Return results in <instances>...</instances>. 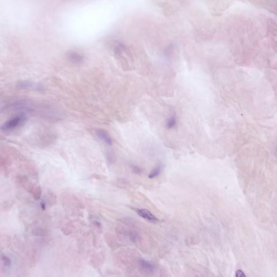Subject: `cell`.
<instances>
[{
    "instance_id": "obj_15",
    "label": "cell",
    "mask_w": 277,
    "mask_h": 277,
    "mask_svg": "<svg viewBox=\"0 0 277 277\" xmlns=\"http://www.w3.org/2000/svg\"><path fill=\"white\" fill-rule=\"evenodd\" d=\"M235 277H246V275L244 274L243 271H242L240 270H237V271H236V272H235Z\"/></svg>"
},
{
    "instance_id": "obj_9",
    "label": "cell",
    "mask_w": 277,
    "mask_h": 277,
    "mask_svg": "<svg viewBox=\"0 0 277 277\" xmlns=\"http://www.w3.org/2000/svg\"><path fill=\"white\" fill-rule=\"evenodd\" d=\"M1 260H2V262L3 266H5V267L9 268V267L11 266V260L9 258V257H7V255H2L1 256Z\"/></svg>"
},
{
    "instance_id": "obj_8",
    "label": "cell",
    "mask_w": 277,
    "mask_h": 277,
    "mask_svg": "<svg viewBox=\"0 0 277 277\" xmlns=\"http://www.w3.org/2000/svg\"><path fill=\"white\" fill-rule=\"evenodd\" d=\"M161 166H157V167L154 168L153 170H152L151 172L149 175H148V178L149 179H153L156 177H158L161 173Z\"/></svg>"
},
{
    "instance_id": "obj_6",
    "label": "cell",
    "mask_w": 277,
    "mask_h": 277,
    "mask_svg": "<svg viewBox=\"0 0 277 277\" xmlns=\"http://www.w3.org/2000/svg\"><path fill=\"white\" fill-rule=\"evenodd\" d=\"M18 181L23 186V187H25L26 190H27V191H28L31 193H33L35 187L34 186L33 184L29 181V180L28 179L27 177L20 176L18 178Z\"/></svg>"
},
{
    "instance_id": "obj_1",
    "label": "cell",
    "mask_w": 277,
    "mask_h": 277,
    "mask_svg": "<svg viewBox=\"0 0 277 277\" xmlns=\"http://www.w3.org/2000/svg\"><path fill=\"white\" fill-rule=\"evenodd\" d=\"M26 120L27 117L25 114H17L3 123L1 126V130L3 131H10L15 130L25 124Z\"/></svg>"
},
{
    "instance_id": "obj_11",
    "label": "cell",
    "mask_w": 277,
    "mask_h": 277,
    "mask_svg": "<svg viewBox=\"0 0 277 277\" xmlns=\"http://www.w3.org/2000/svg\"><path fill=\"white\" fill-rule=\"evenodd\" d=\"M32 193L34 195V199H36V200H38V199H40L41 193H42L41 188L40 187L38 186V187L35 188Z\"/></svg>"
},
{
    "instance_id": "obj_7",
    "label": "cell",
    "mask_w": 277,
    "mask_h": 277,
    "mask_svg": "<svg viewBox=\"0 0 277 277\" xmlns=\"http://www.w3.org/2000/svg\"><path fill=\"white\" fill-rule=\"evenodd\" d=\"M19 87L25 89H35V90H41L42 88L40 85H35V83L28 82V81H23L21 82L18 84Z\"/></svg>"
},
{
    "instance_id": "obj_14",
    "label": "cell",
    "mask_w": 277,
    "mask_h": 277,
    "mask_svg": "<svg viewBox=\"0 0 277 277\" xmlns=\"http://www.w3.org/2000/svg\"><path fill=\"white\" fill-rule=\"evenodd\" d=\"M106 158H107L108 162L110 164L114 163L115 158H114V155L113 153H110V152H108L107 153V155H106Z\"/></svg>"
},
{
    "instance_id": "obj_10",
    "label": "cell",
    "mask_w": 277,
    "mask_h": 277,
    "mask_svg": "<svg viewBox=\"0 0 277 277\" xmlns=\"http://www.w3.org/2000/svg\"><path fill=\"white\" fill-rule=\"evenodd\" d=\"M33 233L35 235L39 237H45L47 235V232L41 228H35L33 231Z\"/></svg>"
},
{
    "instance_id": "obj_2",
    "label": "cell",
    "mask_w": 277,
    "mask_h": 277,
    "mask_svg": "<svg viewBox=\"0 0 277 277\" xmlns=\"http://www.w3.org/2000/svg\"><path fill=\"white\" fill-rule=\"evenodd\" d=\"M138 266L140 271L146 275H151L154 272V265L145 259L138 260Z\"/></svg>"
},
{
    "instance_id": "obj_4",
    "label": "cell",
    "mask_w": 277,
    "mask_h": 277,
    "mask_svg": "<svg viewBox=\"0 0 277 277\" xmlns=\"http://www.w3.org/2000/svg\"><path fill=\"white\" fill-rule=\"evenodd\" d=\"M95 134L98 138L108 146H111L113 143L112 138L106 130L101 129H98L95 130Z\"/></svg>"
},
{
    "instance_id": "obj_13",
    "label": "cell",
    "mask_w": 277,
    "mask_h": 277,
    "mask_svg": "<svg viewBox=\"0 0 277 277\" xmlns=\"http://www.w3.org/2000/svg\"><path fill=\"white\" fill-rule=\"evenodd\" d=\"M131 169H132V172H133L135 175H141L143 172V169L139 167L138 166H131Z\"/></svg>"
},
{
    "instance_id": "obj_5",
    "label": "cell",
    "mask_w": 277,
    "mask_h": 277,
    "mask_svg": "<svg viewBox=\"0 0 277 277\" xmlns=\"http://www.w3.org/2000/svg\"><path fill=\"white\" fill-rule=\"evenodd\" d=\"M67 58L70 62L74 64H80L82 62L84 57L82 54L76 51H70L67 54Z\"/></svg>"
},
{
    "instance_id": "obj_17",
    "label": "cell",
    "mask_w": 277,
    "mask_h": 277,
    "mask_svg": "<svg viewBox=\"0 0 277 277\" xmlns=\"http://www.w3.org/2000/svg\"><path fill=\"white\" fill-rule=\"evenodd\" d=\"M41 207L42 208L43 210H45V209H46V204H45V202L42 201L41 203Z\"/></svg>"
},
{
    "instance_id": "obj_12",
    "label": "cell",
    "mask_w": 277,
    "mask_h": 277,
    "mask_svg": "<svg viewBox=\"0 0 277 277\" xmlns=\"http://www.w3.org/2000/svg\"><path fill=\"white\" fill-rule=\"evenodd\" d=\"M176 118L175 116H172L170 118L168 119L167 122V127L168 128H172L174 127L175 125H176Z\"/></svg>"
},
{
    "instance_id": "obj_16",
    "label": "cell",
    "mask_w": 277,
    "mask_h": 277,
    "mask_svg": "<svg viewBox=\"0 0 277 277\" xmlns=\"http://www.w3.org/2000/svg\"><path fill=\"white\" fill-rule=\"evenodd\" d=\"M94 224H95V225H96V227H98V228H100V227H101V223L100 222H98V221H94Z\"/></svg>"
},
{
    "instance_id": "obj_3",
    "label": "cell",
    "mask_w": 277,
    "mask_h": 277,
    "mask_svg": "<svg viewBox=\"0 0 277 277\" xmlns=\"http://www.w3.org/2000/svg\"><path fill=\"white\" fill-rule=\"evenodd\" d=\"M134 210H135L136 213L140 217L147 220V221L151 222V223H157L158 221H159V219H158L157 217L146 209L135 208H134Z\"/></svg>"
}]
</instances>
